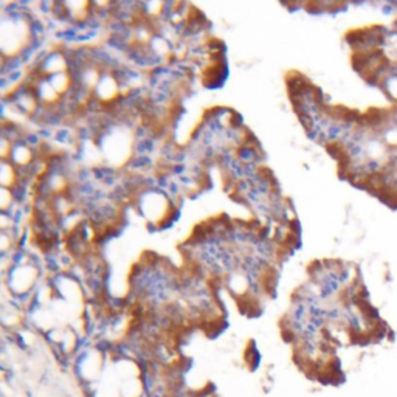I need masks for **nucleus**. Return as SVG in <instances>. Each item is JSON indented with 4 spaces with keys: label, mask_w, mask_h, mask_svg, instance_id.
<instances>
[{
    "label": "nucleus",
    "mask_w": 397,
    "mask_h": 397,
    "mask_svg": "<svg viewBox=\"0 0 397 397\" xmlns=\"http://www.w3.org/2000/svg\"><path fill=\"white\" fill-rule=\"evenodd\" d=\"M377 87L382 90V93L386 96L389 103L397 106V73L391 71V65H389V71L380 80Z\"/></svg>",
    "instance_id": "f257e3e1"
},
{
    "label": "nucleus",
    "mask_w": 397,
    "mask_h": 397,
    "mask_svg": "<svg viewBox=\"0 0 397 397\" xmlns=\"http://www.w3.org/2000/svg\"><path fill=\"white\" fill-rule=\"evenodd\" d=\"M120 397H146V386L141 377L121 382Z\"/></svg>",
    "instance_id": "f03ea898"
}]
</instances>
